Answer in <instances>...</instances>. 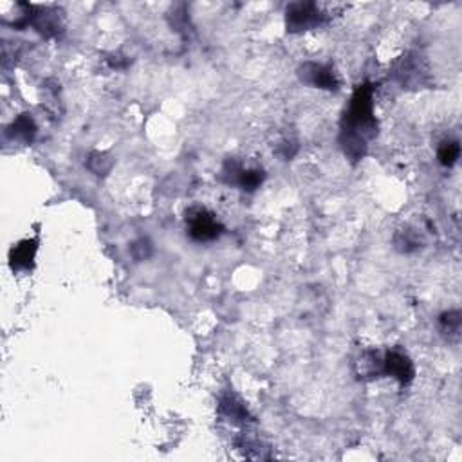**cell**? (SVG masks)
<instances>
[{
  "mask_svg": "<svg viewBox=\"0 0 462 462\" xmlns=\"http://www.w3.org/2000/svg\"><path fill=\"white\" fill-rule=\"evenodd\" d=\"M377 122L374 116V89L363 83L354 90L349 107L341 119L340 145L345 156L360 161L367 154L368 141L376 137Z\"/></svg>",
  "mask_w": 462,
  "mask_h": 462,
  "instance_id": "1",
  "label": "cell"
},
{
  "mask_svg": "<svg viewBox=\"0 0 462 462\" xmlns=\"http://www.w3.org/2000/svg\"><path fill=\"white\" fill-rule=\"evenodd\" d=\"M186 230L195 242H212L222 235L224 226L206 208H190L186 212Z\"/></svg>",
  "mask_w": 462,
  "mask_h": 462,
  "instance_id": "2",
  "label": "cell"
},
{
  "mask_svg": "<svg viewBox=\"0 0 462 462\" xmlns=\"http://www.w3.org/2000/svg\"><path fill=\"white\" fill-rule=\"evenodd\" d=\"M326 22V13L314 2H293L286 9L287 31L300 33L318 28Z\"/></svg>",
  "mask_w": 462,
  "mask_h": 462,
  "instance_id": "3",
  "label": "cell"
},
{
  "mask_svg": "<svg viewBox=\"0 0 462 462\" xmlns=\"http://www.w3.org/2000/svg\"><path fill=\"white\" fill-rule=\"evenodd\" d=\"M298 78L307 85L316 87V89L338 90V87H340V78H338L336 71L331 65H326V63H302L298 67Z\"/></svg>",
  "mask_w": 462,
  "mask_h": 462,
  "instance_id": "4",
  "label": "cell"
},
{
  "mask_svg": "<svg viewBox=\"0 0 462 462\" xmlns=\"http://www.w3.org/2000/svg\"><path fill=\"white\" fill-rule=\"evenodd\" d=\"M383 376L394 377L401 385H410L415 377V367L404 353L390 350L383 356Z\"/></svg>",
  "mask_w": 462,
  "mask_h": 462,
  "instance_id": "5",
  "label": "cell"
},
{
  "mask_svg": "<svg viewBox=\"0 0 462 462\" xmlns=\"http://www.w3.org/2000/svg\"><path fill=\"white\" fill-rule=\"evenodd\" d=\"M36 251H38V240L26 239L22 242L16 244L9 253V264L13 269H31L36 259Z\"/></svg>",
  "mask_w": 462,
  "mask_h": 462,
  "instance_id": "6",
  "label": "cell"
},
{
  "mask_svg": "<svg viewBox=\"0 0 462 462\" xmlns=\"http://www.w3.org/2000/svg\"><path fill=\"white\" fill-rule=\"evenodd\" d=\"M354 368L360 380H374L383 376V356L376 350H365L356 360Z\"/></svg>",
  "mask_w": 462,
  "mask_h": 462,
  "instance_id": "7",
  "label": "cell"
},
{
  "mask_svg": "<svg viewBox=\"0 0 462 462\" xmlns=\"http://www.w3.org/2000/svg\"><path fill=\"white\" fill-rule=\"evenodd\" d=\"M220 415H224L227 421L231 423H239V424H246L247 421L251 419L249 412H247L246 404L235 396H226L220 399Z\"/></svg>",
  "mask_w": 462,
  "mask_h": 462,
  "instance_id": "8",
  "label": "cell"
},
{
  "mask_svg": "<svg viewBox=\"0 0 462 462\" xmlns=\"http://www.w3.org/2000/svg\"><path fill=\"white\" fill-rule=\"evenodd\" d=\"M439 329L443 333L444 338H448L450 341H457L461 338L462 329V314L461 311H448V313L441 314L439 318Z\"/></svg>",
  "mask_w": 462,
  "mask_h": 462,
  "instance_id": "9",
  "label": "cell"
},
{
  "mask_svg": "<svg viewBox=\"0 0 462 462\" xmlns=\"http://www.w3.org/2000/svg\"><path fill=\"white\" fill-rule=\"evenodd\" d=\"M9 134H11L15 139H18V141L31 143L33 139H35L36 125L29 114H22V116H18V118L11 123V127H9Z\"/></svg>",
  "mask_w": 462,
  "mask_h": 462,
  "instance_id": "10",
  "label": "cell"
},
{
  "mask_svg": "<svg viewBox=\"0 0 462 462\" xmlns=\"http://www.w3.org/2000/svg\"><path fill=\"white\" fill-rule=\"evenodd\" d=\"M87 168L98 177L109 176L114 166V157L109 152H90L87 157Z\"/></svg>",
  "mask_w": 462,
  "mask_h": 462,
  "instance_id": "11",
  "label": "cell"
},
{
  "mask_svg": "<svg viewBox=\"0 0 462 462\" xmlns=\"http://www.w3.org/2000/svg\"><path fill=\"white\" fill-rule=\"evenodd\" d=\"M394 244H396V249L401 251V253H412V251H417L423 244L419 233L415 230H410V227H404V230H399L394 237Z\"/></svg>",
  "mask_w": 462,
  "mask_h": 462,
  "instance_id": "12",
  "label": "cell"
},
{
  "mask_svg": "<svg viewBox=\"0 0 462 462\" xmlns=\"http://www.w3.org/2000/svg\"><path fill=\"white\" fill-rule=\"evenodd\" d=\"M264 183V172L259 168H242L239 173L235 186L242 188L244 192H255Z\"/></svg>",
  "mask_w": 462,
  "mask_h": 462,
  "instance_id": "13",
  "label": "cell"
},
{
  "mask_svg": "<svg viewBox=\"0 0 462 462\" xmlns=\"http://www.w3.org/2000/svg\"><path fill=\"white\" fill-rule=\"evenodd\" d=\"M439 163L444 166H453L461 157V145L458 141H443L437 150Z\"/></svg>",
  "mask_w": 462,
  "mask_h": 462,
  "instance_id": "14",
  "label": "cell"
},
{
  "mask_svg": "<svg viewBox=\"0 0 462 462\" xmlns=\"http://www.w3.org/2000/svg\"><path fill=\"white\" fill-rule=\"evenodd\" d=\"M130 253H132L134 259L139 260V262H141V260H149L154 253V246L149 239H139L132 244Z\"/></svg>",
  "mask_w": 462,
  "mask_h": 462,
  "instance_id": "15",
  "label": "cell"
}]
</instances>
